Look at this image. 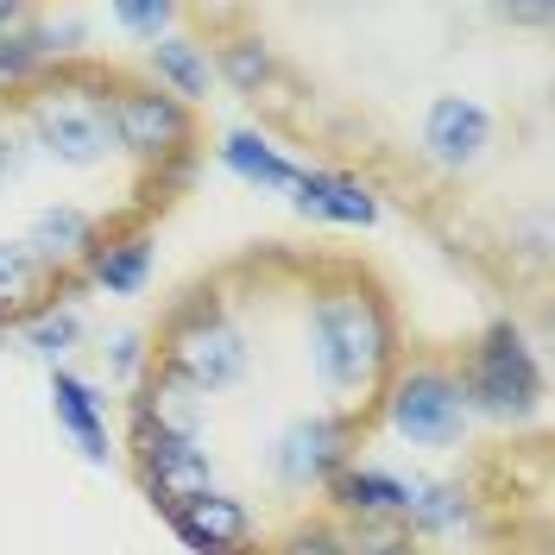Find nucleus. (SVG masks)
I'll return each instance as SVG.
<instances>
[{"instance_id": "nucleus-1", "label": "nucleus", "mask_w": 555, "mask_h": 555, "mask_svg": "<svg viewBox=\"0 0 555 555\" xmlns=\"http://www.w3.org/2000/svg\"><path fill=\"white\" fill-rule=\"evenodd\" d=\"M310 366L328 391H373L398 360V315L373 291H315L310 297Z\"/></svg>"}, {"instance_id": "nucleus-2", "label": "nucleus", "mask_w": 555, "mask_h": 555, "mask_svg": "<svg viewBox=\"0 0 555 555\" xmlns=\"http://www.w3.org/2000/svg\"><path fill=\"white\" fill-rule=\"evenodd\" d=\"M120 76H38L26 95V120H33V145L44 158H57L69 171H89L114 152L107 133V95Z\"/></svg>"}, {"instance_id": "nucleus-3", "label": "nucleus", "mask_w": 555, "mask_h": 555, "mask_svg": "<svg viewBox=\"0 0 555 555\" xmlns=\"http://www.w3.org/2000/svg\"><path fill=\"white\" fill-rule=\"evenodd\" d=\"M158 360H165V379L183 385L190 398H221V391H234L253 373L246 335L215 304L177 310L171 328H165V341H158Z\"/></svg>"}, {"instance_id": "nucleus-4", "label": "nucleus", "mask_w": 555, "mask_h": 555, "mask_svg": "<svg viewBox=\"0 0 555 555\" xmlns=\"http://www.w3.org/2000/svg\"><path fill=\"white\" fill-rule=\"evenodd\" d=\"M454 379H461L467 416L480 411V416H499V423H518L543 398V360L524 347V335L512 322H492L486 335H474L467 360L454 366Z\"/></svg>"}, {"instance_id": "nucleus-5", "label": "nucleus", "mask_w": 555, "mask_h": 555, "mask_svg": "<svg viewBox=\"0 0 555 555\" xmlns=\"http://www.w3.org/2000/svg\"><path fill=\"white\" fill-rule=\"evenodd\" d=\"M107 133H114V152L165 171L171 158H190V145H196V107L165 95L158 82L120 76L114 95H107Z\"/></svg>"}, {"instance_id": "nucleus-6", "label": "nucleus", "mask_w": 555, "mask_h": 555, "mask_svg": "<svg viewBox=\"0 0 555 555\" xmlns=\"http://www.w3.org/2000/svg\"><path fill=\"white\" fill-rule=\"evenodd\" d=\"M385 416H391V429L404 442H416V449H449V442H461L467 398H461L454 366H442V360H411L398 379L385 385Z\"/></svg>"}, {"instance_id": "nucleus-7", "label": "nucleus", "mask_w": 555, "mask_h": 555, "mask_svg": "<svg viewBox=\"0 0 555 555\" xmlns=\"http://www.w3.org/2000/svg\"><path fill=\"white\" fill-rule=\"evenodd\" d=\"M139 486L152 505H165V518L183 512L190 499L215 492V454H208L203 429L139 423Z\"/></svg>"}, {"instance_id": "nucleus-8", "label": "nucleus", "mask_w": 555, "mask_h": 555, "mask_svg": "<svg viewBox=\"0 0 555 555\" xmlns=\"http://www.w3.org/2000/svg\"><path fill=\"white\" fill-rule=\"evenodd\" d=\"M347 454H353V423L347 416H297L284 436H278L272 449V474L284 486H328L335 474L347 467Z\"/></svg>"}, {"instance_id": "nucleus-9", "label": "nucleus", "mask_w": 555, "mask_h": 555, "mask_svg": "<svg viewBox=\"0 0 555 555\" xmlns=\"http://www.w3.org/2000/svg\"><path fill=\"white\" fill-rule=\"evenodd\" d=\"M423 158L429 165H442V171H474L486 158V145H492V114H486L474 95H436V102L423 107Z\"/></svg>"}, {"instance_id": "nucleus-10", "label": "nucleus", "mask_w": 555, "mask_h": 555, "mask_svg": "<svg viewBox=\"0 0 555 555\" xmlns=\"http://www.w3.org/2000/svg\"><path fill=\"white\" fill-rule=\"evenodd\" d=\"M171 530L190 543L196 555H259L253 550V512H246V499L234 492H203V499H190L183 512H171Z\"/></svg>"}, {"instance_id": "nucleus-11", "label": "nucleus", "mask_w": 555, "mask_h": 555, "mask_svg": "<svg viewBox=\"0 0 555 555\" xmlns=\"http://www.w3.org/2000/svg\"><path fill=\"white\" fill-rule=\"evenodd\" d=\"M64 284L69 278L51 272L26 241H7L0 234V322H33V315H44L57 304Z\"/></svg>"}, {"instance_id": "nucleus-12", "label": "nucleus", "mask_w": 555, "mask_h": 555, "mask_svg": "<svg viewBox=\"0 0 555 555\" xmlns=\"http://www.w3.org/2000/svg\"><path fill=\"white\" fill-rule=\"evenodd\" d=\"M95 241H102V221H95L89 208H76V203L38 208L33 228H26V246H33L51 272H64V278H76V266L95 253Z\"/></svg>"}, {"instance_id": "nucleus-13", "label": "nucleus", "mask_w": 555, "mask_h": 555, "mask_svg": "<svg viewBox=\"0 0 555 555\" xmlns=\"http://www.w3.org/2000/svg\"><path fill=\"white\" fill-rule=\"evenodd\" d=\"M82 272H89V284H102L107 297L145 291V278H152V234L145 228H102V241L82 259Z\"/></svg>"}, {"instance_id": "nucleus-14", "label": "nucleus", "mask_w": 555, "mask_h": 555, "mask_svg": "<svg viewBox=\"0 0 555 555\" xmlns=\"http://www.w3.org/2000/svg\"><path fill=\"white\" fill-rule=\"evenodd\" d=\"M328 499H335V512H347V518H360V524L404 518V512H411V480L379 474V467H353V461H347L341 474L328 480Z\"/></svg>"}, {"instance_id": "nucleus-15", "label": "nucleus", "mask_w": 555, "mask_h": 555, "mask_svg": "<svg viewBox=\"0 0 555 555\" xmlns=\"http://www.w3.org/2000/svg\"><path fill=\"white\" fill-rule=\"evenodd\" d=\"M152 82L165 89V95H177L183 107H196L208 102V89H215V57H208L196 38H183V33H165L152 51Z\"/></svg>"}, {"instance_id": "nucleus-16", "label": "nucleus", "mask_w": 555, "mask_h": 555, "mask_svg": "<svg viewBox=\"0 0 555 555\" xmlns=\"http://www.w3.org/2000/svg\"><path fill=\"white\" fill-rule=\"evenodd\" d=\"M51 411L64 423V436L82 449V461H89V467H107V423H102L95 385L76 379V373H51Z\"/></svg>"}, {"instance_id": "nucleus-17", "label": "nucleus", "mask_w": 555, "mask_h": 555, "mask_svg": "<svg viewBox=\"0 0 555 555\" xmlns=\"http://www.w3.org/2000/svg\"><path fill=\"white\" fill-rule=\"evenodd\" d=\"M297 208L322 215V221H341V228H366L379 203L366 196V183H353L341 171H297Z\"/></svg>"}, {"instance_id": "nucleus-18", "label": "nucleus", "mask_w": 555, "mask_h": 555, "mask_svg": "<svg viewBox=\"0 0 555 555\" xmlns=\"http://www.w3.org/2000/svg\"><path fill=\"white\" fill-rule=\"evenodd\" d=\"M221 158H228V171H234V177L259 183V190H297V165H291V158H278L259 133H228V139H221Z\"/></svg>"}, {"instance_id": "nucleus-19", "label": "nucleus", "mask_w": 555, "mask_h": 555, "mask_svg": "<svg viewBox=\"0 0 555 555\" xmlns=\"http://www.w3.org/2000/svg\"><path fill=\"white\" fill-rule=\"evenodd\" d=\"M404 524H416L423 537L454 530V524H467V492L449 480H411V512H404Z\"/></svg>"}, {"instance_id": "nucleus-20", "label": "nucleus", "mask_w": 555, "mask_h": 555, "mask_svg": "<svg viewBox=\"0 0 555 555\" xmlns=\"http://www.w3.org/2000/svg\"><path fill=\"white\" fill-rule=\"evenodd\" d=\"M215 76H228L241 95H259V89L272 82V51H266V38H228Z\"/></svg>"}, {"instance_id": "nucleus-21", "label": "nucleus", "mask_w": 555, "mask_h": 555, "mask_svg": "<svg viewBox=\"0 0 555 555\" xmlns=\"http://www.w3.org/2000/svg\"><path fill=\"white\" fill-rule=\"evenodd\" d=\"M266 555H360V550L341 537V524L304 518V524H291V530H284V537H278Z\"/></svg>"}, {"instance_id": "nucleus-22", "label": "nucleus", "mask_w": 555, "mask_h": 555, "mask_svg": "<svg viewBox=\"0 0 555 555\" xmlns=\"http://www.w3.org/2000/svg\"><path fill=\"white\" fill-rule=\"evenodd\" d=\"M26 341H33V353H44V360H64L69 347L82 341V315L76 310H44L26 322Z\"/></svg>"}, {"instance_id": "nucleus-23", "label": "nucleus", "mask_w": 555, "mask_h": 555, "mask_svg": "<svg viewBox=\"0 0 555 555\" xmlns=\"http://www.w3.org/2000/svg\"><path fill=\"white\" fill-rule=\"evenodd\" d=\"M114 26L145 38V44H158V38L177 26V7L171 0H120V7H114Z\"/></svg>"}, {"instance_id": "nucleus-24", "label": "nucleus", "mask_w": 555, "mask_h": 555, "mask_svg": "<svg viewBox=\"0 0 555 555\" xmlns=\"http://www.w3.org/2000/svg\"><path fill=\"white\" fill-rule=\"evenodd\" d=\"M139 360H145V341H139V335H120V341H114V366H120V373H139Z\"/></svg>"}, {"instance_id": "nucleus-25", "label": "nucleus", "mask_w": 555, "mask_h": 555, "mask_svg": "<svg viewBox=\"0 0 555 555\" xmlns=\"http://www.w3.org/2000/svg\"><path fill=\"white\" fill-rule=\"evenodd\" d=\"M26 20H33V7H20V0H0V38H7V33H20Z\"/></svg>"}, {"instance_id": "nucleus-26", "label": "nucleus", "mask_w": 555, "mask_h": 555, "mask_svg": "<svg viewBox=\"0 0 555 555\" xmlns=\"http://www.w3.org/2000/svg\"><path fill=\"white\" fill-rule=\"evenodd\" d=\"M366 555H423V550H416V543H398V537H379Z\"/></svg>"}]
</instances>
